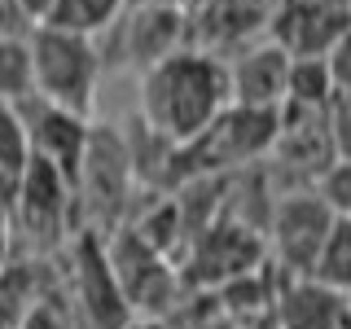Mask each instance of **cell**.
Here are the masks:
<instances>
[{
  "label": "cell",
  "mask_w": 351,
  "mask_h": 329,
  "mask_svg": "<svg viewBox=\"0 0 351 329\" xmlns=\"http://www.w3.org/2000/svg\"><path fill=\"white\" fill-rule=\"evenodd\" d=\"M228 101L233 97H228L224 58L197 49V44H184L141 71V123L171 145L193 141Z\"/></svg>",
  "instance_id": "1"
},
{
  "label": "cell",
  "mask_w": 351,
  "mask_h": 329,
  "mask_svg": "<svg viewBox=\"0 0 351 329\" xmlns=\"http://www.w3.org/2000/svg\"><path fill=\"white\" fill-rule=\"evenodd\" d=\"M277 123L281 110L228 101L193 141L176 145V184L193 180V175H233L263 162L277 141Z\"/></svg>",
  "instance_id": "2"
},
{
  "label": "cell",
  "mask_w": 351,
  "mask_h": 329,
  "mask_svg": "<svg viewBox=\"0 0 351 329\" xmlns=\"http://www.w3.org/2000/svg\"><path fill=\"white\" fill-rule=\"evenodd\" d=\"M132 189H136V167H132L128 136L119 127H88L84 158L75 167L71 193H75V228L110 233L132 215Z\"/></svg>",
  "instance_id": "3"
},
{
  "label": "cell",
  "mask_w": 351,
  "mask_h": 329,
  "mask_svg": "<svg viewBox=\"0 0 351 329\" xmlns=\"http://www.w3.org/2000/svg\"><path fill=\"white\" fill-rule=\"evenodd\" d=\"M5 219L14 228L18 255L44 259L66 250L75 237V193L71 180L44 158H31L5 197Z\"/></svg>",
  "instance_id": "4"
},
{
  "label": "cell",
  "mask_w": 351,
  "mask_h": 329,
  "mask_svg": "<svg viewBox=\"0 0 351 329\" xmlns=\"http://www.w3.org/2000/svg\"><path fill=\"white\" fill-rule=\"evenodd\" d=\"M27 49H31V88H36V97L62 110H75V114H93L97 80L106 71L97 36L36 22L27 31Z\"/></svg>",
  "instance_id": "5"
},
{
  "label": "cell",
  "mask_w": 351,
  "mask_h": 329,
  "mask_svg": "<svg viewBox=\"0 0 351 329\" xmlns=\"http://www.w3.org/2000/svg\"><path fill=\"white\" fill-rule=\"evenodd\" d=\"M268 263V241L255 224H246V219L237 215H219L211 224L202 228V233H193L184 241V268H180V281L184 285H224L233 277H246V272H255Z\"/></svg>",
  "instance_id": "6"
},
{
  "label": "cell",
  "mask_w": 351,
  "mask_h": 329,
  "mask_svg": "<svg viewBox=\"0 0 351 329\" xmlns=\"http://www.w3.org/2000/svg\"><path fill=\"white\" fill-rule=\"evenodd\" d=\"M106 237V255H110V268H114L119 285H123V299L132 307V316H158L167 321V312L176 307V294H180V268L158 255L154 246H145L128 224L110 228Z\"/></svg>",
  "instance_id": "7"
},
{
  "label": "cell",
  "mask_w": 351,
  "mask_h": 329,
  "mask_svg": "<svg viewBox=\"0 0 351 329\" xmlns=\"http://www.w3.org/2000/svg\"><path fill=\"white\" fill-rule=\"evenodd\" d=\"M66 259H71V299L75 316L84 329H123L132 321V307L123 299L114 268L106 255V237L93 228H75L66 241Z\"/></svg>",
  "instance_id": "8"
},
{
  "label": "cell",
  "mask_w": 351,
  "mask_h": 329,
  "mask_svg": "<svg viewBox=\"0 0 351 329\" xmlns=\"http://www.w3.org/2000/svg\"><path fill=\"white\" fill-rule=\"evenodd\" d=\"M334 224L329 206L321 202L316 189H294V193H277L268 211V255L285 268V277H312V263L321 255V241Z\"/></svg>",
  "instance_id": "9"
},
{
  "label": "cell",
  "mask_w": 351,
  "mask_h": 329,
  "mask_svg": "<svg viewBox=\"0 0 351 329\" xmlns=\"http://www.w3.org/2000/svg\"><path fill=\"white\" fill-rule=\"evenodd\" d=\"M114 44V62L145 71L167 53L189 44V9L184 5H123L119 18L101 31Z\"/></svg>",
  "instance_id": "10"
},
{
  "label": "cell",
  "mask_w": 351,
  "mask_h": 329,
  "mask_svg": "<svg viewBox=\"0 0 351 329\" xmlns=\"http://www.w3.org/2000/svg\"><path fill=\"white\" fill-rule=\"evenodd\" d=\"M281 0H202L189 9V44L206 53H237L241 44L272 31Z\"/></svg>",
  "instance_id": "11"
},
{
  "label": "cell",
  "mask_w": 351,
  "mask_h": 329,
  "mask_svg": "<svg viewBox=\"0 0 351 329\" xmlns=\"http://www.w3.org/2000/svg\"><path fill=\"white\" fill-rule=\"evenodd\" d=\"M22 110V123H27V141H31V158H44L53 162L66 180H75V167L84 158V145H88V114H75V110H62L44 97H22L18 101Z\"/></svg>",
  "instance_id": "12"
},
{
  "label": "cell",
  "mask_w": 351,
  "mask_h": 329,
  "mask_svg": "<svg viewBox=\"0 0 351 329\" xmlns=\"http://www.w3.org/2000/svg\"><path fill=\"white\" fill-rule=\"evenodd\" d=\"M228 66V97L237 106H259V110H281L285 101V75H290V49L281 40L263 36L241 44L237 53L224 58Z\"/></svg>",
  "instance_id": "13"
},
{
  "label": "cell",
  "mask_w": 351,
  "mask_h": 329,
  "mask_svg": "<svg viewBox=\"0 0 351 329\" xmlns=\"http://www.w3.org/2000/svg\"><path fill=\"white\" fill-rule=\"evenodd\" d=\"M347 27L351 0H281L268 36L281 40L290 53H325Z\"/></svg>",
  "instance_id": "14"
},
{
  "label": "cell",
  "mask_w": 351,
  "mask_h": 329,
  "mask_svg": "<svg viewBox=\"0 0 351 329\" xmlns=\"http://www.w3.org/2000/svg\"><path fill=\"white\" fill-rule=\"evenodd\" d=\"M272 312H277V329H351L343 294L316 277H285Z\"/></svg>",
  "instance_id": "15"
},
{
  "label": "cell",
  "mask_w": 351,
  "mask_h": 329,
  "mask_svg": "<svg viewBox=\"0 0 351 329\" xmlns=\"http://www.w3.org/2000/svg\"><path fill=\"white\" fill-rule=\"evenodd\" d=\"M334 93V75L325 66V53H290V75H285V101L321 110ZM281 101V106H285Z\"/></svg>",
  "instance_id": "16"
},
{
  "label": "cell",
  "mask_w": 351,
  "mask_h": 329,
  "mask_svg": "<svg viewBox=\"0 0 351 329\" xmlns=\"http://www.w3.org/2000/svg\"><path fill=\"white\" fill-rule=\"evenodd\" d=\"M31 162V141H27V123H22L18 101L0 97V202L9 197L14 180L22 175V167Z\"/></svg>",
  "instance_id": "17"
},
{
  "label": "cell",
  "mask_w": 351,
  "mask_h": 329,
  "mask_svg": "<svg viewBox=\"0 0 351 329\" xmlns=\"http://www.w3.org/2000/svg\"><path fill=\"white\" fill-rule=\"evenodd\" d=\"M128 0H53L49 9V27H62V31H80V36H101L110 22L119 18Z\"/></svg>",
  "instance_id": "18"
},
{
  "label": "cell",
  "mask_w": 351,
  "mask_h": 329,
  "mask_svg": "<svg viewBox=\"0 0 351 329\" xmlns=\"http://www.w3.org/2000/svg\"><path fill=\"white\" fill-rule=\"evenodd\" d=\"M312 277L329 290L347 294L351 290V219H334L321 241V255L312 263Z\"/></svg>",
  "instance_id": "19"
},
{
  "label": "cell",
  "mask_w": 351,
  "mask_h": 329,
  "mask_svg": "<svg viewBox=\"0 0 351 329\" xmlns=\"http://www.w3.org/2000/svg\"><path fill=\"white\" fill-rule=\"evenodd\" d=\"M31 49L27 36H0V97L5 101H22L31 97Z\"/></svg>",
  "instance_id": "20"
},
{
  "label": "cell",
  "mask_w": 351,
  "mask_h": 329,
  "mask_svg": "<svg viewBox=\"0 0 351 329\" xmlns=\"http://www.w3.org/2000/svg\"><path fill=\"white\" fill-rule=\"evenodd\" d=\"M312 189L321 193V202L329 206L334 219H351V162L347 158L329 162V167L312 180Z\"/></svg>",
  "instance_id": "21"
},
{
  "label": "cell",
  "mask_w": 351,
  "mask_h": 329,
  "mask_svg": "<svg viewBox=\"0 0 351 329\" xmlns=\"http://www.w3.org/2000/svg\"><path fill=\"white\" fill-rule=\"evenodd\" d=\"M321 114H325V136H329L334 158H347V162H351V93L334 88Z\"/></svg>",
  "instance_id": "22"
},
{
  "label": "cell",
  "mask_w": 351,
  "mask_h": 329,
  "mask_svg": "<svg viewBox=\"0 0 351 329\" xmlns=\"http://www.w3.org/2000/svg\"><path fill=\"white\" fill-rule=\"evenodd\" d=\"M325 66H329V75H334V88L351 93V27L338 31V40L325 49Z\"/></svg>",
  "instance_id": "23"
},
{
  "label": "cell",
  "mask_w": 351,
  "mask_h": 329,
  "mask_svg": "<svg viewBox=\"0 0 351 329\" xmlns=\"http://www.w3.org/2000/svg\"><path fill=\"white\" fill-rule=\"evenodd\" d=\"M14 5L22 9V18L31 22V27H36V22H44L49 18V9H53V0H14Z\"/></svg>",
  "instance_id": "24"
},
{
  "label": "cell",
  "mask_w": 351,
  "mask_h": 329,
  "mask_svg": "<svg viewBox=\"0 0 351 329\" xmlns=\"http://www.w3.org/2000/svg\"><path fill=\"white\" fill-rule=\"evenodd\" d=\"M123 329H171L167 321H158V316H132Z\"/></svg>",
  "instance_id": "25"
},
{
  "label": "cell",
  "mask_w": 351,
  "mask_h": 329,
  "mask_svg": "<svg viewBox=\"0 0 351 329\" xmlns=\"http://www.w3.org/2000/svg\"><path fill=\"white\" fill-rule=\"evenodd\" d=\"M128 5H184V0H128Z\"/></svg>",
  "instance_id": "26"
},
{
  "label": "cell",
  "mask_w": 351,
  "mask_h": 329,
  "mask_svg": "<svg viewBox=\"0 0 351 329\" xmlns=\"http://www.w3.org/2000/svg\"><path fill=\"white\" fill-rule=\"evenodd\" d=\"M343 307H347V325H351V290L343 294Z\"/></svg>",
  "instance_id": "27"
},
{
  "label": "cell",
  "mask_w": 351,
  "mask_h": 329,
  "mask_svg": "<svg viewBox=\"0 0 351 329\" xmlns=\"http://www.w3.org/2000/svg\"><path fill=\"white\" fill-rule=\"evenodd\" d=\"M193 5H202V0H184V9H193Z\"/></svg>",
  "instance_id": "28"
},
{
  "label": "cell",
  "mask_w": 351,
  "mask_h": 329,
  "mask_svg": "<svg viewBox=\"0 0 351 329\" xmlns=\"http://www.w3.org/2000/svg\"><path fill=\"white\" fill-rule=\"evenodd\" d=\"M0 211H5V202H0Z\"/></svg>",
  "instance_id": "29"
},
{
  "label": "cell",
  "mask_w": 351,
  "mask_h": 329,
  "mask_svg": "<svg viewBox=\"0 0 351 329\" xmlns=\"http://www.w3.org/2000/svg\"><path fill=\"white\" fill-rule=\"evenodd\" d=\"M0 329H5V325H0Z\"/></svg>",
  "instance_id": "30"
}]
</instances>
